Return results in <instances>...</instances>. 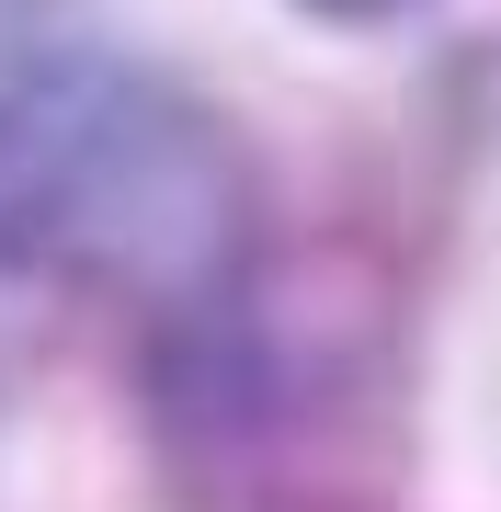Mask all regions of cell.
<instances>
[{
    "label": "cell",
    "mask_w": 501,
    "mask_h": 512,
    "mask_svg": "<svg viewBox=\"0 0 501 512\" xmlns=\"http://www.w3.org/2000/svg\"><path fill=\"white\" fill-rule=\"evenodd\" d=\"M251 262V148L217 103L126 57L0 80V274L194 308Z\"/></svg>",
    "instance_id": "1"
},
{
    "label": "cell",
    "mask_w": 501,
    "mask_h": 512,
    "mask_svg": "<svg viewBox=\"0 0 501 512\" xmlns=\"http://www.w3.org/2000/svg\"><path fill=\"white\" fill-rule=\"evenodd\" d=\"M308 23H399V12H422V0H297Z\"/></svg>",
    "instance_id": "2"
}]
</instances>
